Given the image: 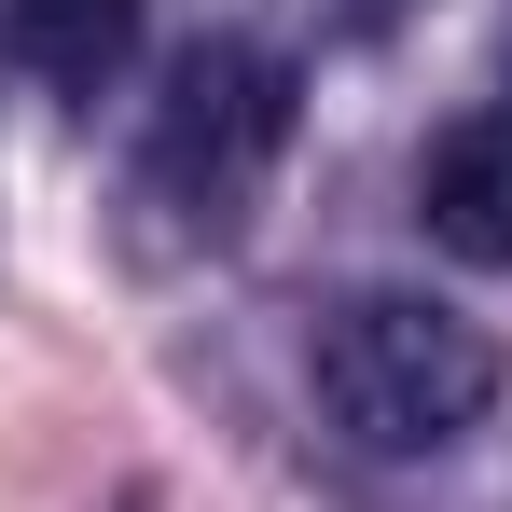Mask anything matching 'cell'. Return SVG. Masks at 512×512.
Returning <instances> with one entry per match:
<instances>
[{"label": "cell", "instance_id": "obj_1", "mask_svg": "<svg viewBox=\"0 0 512 512\" xmlns=\"http://www.w3.org/2000/svg\"><path fill=\"white\" fill-rule=\"evenodd\" d=\"M305 388H319V416H333L360 457H429V443L485 429V402H499V333L457 319V305H429V291H346V305H319Z\"/></svg>", "mask_w": 512, "mask_h": 512}, {"label": "cell", "instance_id": "obj_2", "mask_svg": "<svg viewBox=\"0 0 512 512\" xmlns=\"http://www.w3.org/2000/svg\"><path fill=\"white\" fill-rule=\"evenodd\" d=\"M277 153H291V56L222 28V42H194V56L167 70V97H153V139H139V180L167 194L194 236H236Z\"/></svg>", "mask_w": 512, "mask_h": 512}, {"label": "cell", "instance_id": "obj_3", "mask_svg": "<svg viewBox=\"0 0 512 512\" xmlns=\"http://www.w3.org/2000/svg\"><path fill=\"white\" fill-rule=\"evenodd\" d=\"M416 208L457 263H512V111H457L416 153Z\"/></svg>", "mask_w": 512, "mask_h": 512}, {"label": "cell", "instance_id": "obj_4", "mask_svg": "<svg viewBox=\"0 0 512 512\" xmlns=\"http://www.w3.org/2000/svg\"><path fill=\"white\" fill-rule=\"evenodd\" d=\"M139 14H153V0H0V42L56 97H111L139 70Z\"/></svg>", "mask_w": 512, "mask_h": 512}]
</instances>
